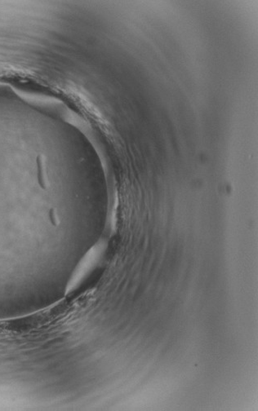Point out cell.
Returning a JSON list of instances; mask_svg holds the SVG:
<instances>
[{
    "mask_svg": "<svg viewBox=\"0 0 258 411\" xmlns=\"http://www.w3.org/2000/svg\"><path fill=\"white\" fill-rule=\"evenodd\" d=\"M104 245H96L91 249L87 255L85 256L82 262L80 263L78 270H76L74 278L71 280L70 284V290H74L82 283L83 280L87 277L94 267L97 266L100 259H101L104 251Z\"/></svg>",
    "mask_w": 258,
    "mask_h": 411,
    "instance_id": "6da1fadb",
    "label": "cell"
}]
</instances>
